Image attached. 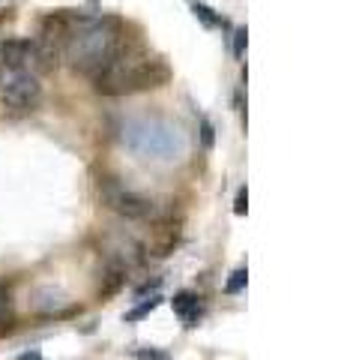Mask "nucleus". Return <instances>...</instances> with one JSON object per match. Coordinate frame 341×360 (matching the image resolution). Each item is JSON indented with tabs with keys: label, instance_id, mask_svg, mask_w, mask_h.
Segmentation results:
<instances>
[{
	"label": "nucleus",
	"instance_id": "18",
	"mask_svg": "<svg viewBox=\"0 0 341 360\" xmlns=\"http://www.w3.org/2000/svg\"><path fill=\"white\" fill-rule=\"evenodd\" d=\"M159 285H162V279H159V276H156V279H153V283H147V285H141V288H138V297H147V295H150V291H156Z\"/></svg>",
	"mask_w": 341,
	"mask_h": 360
},
{
	"label": "nucleus",
	"instance_id": "14",
	"mask_svg": "<svg viewBox=\"0 0 341 360\" xmlns=\"http://www.w3.org/2000/svg\"><path fill=\"white\" fill-rule=\"evenodd\" d=\"M201 144H203L207 150L215 144V129H213V123H210L207 117H201Z\"/></svg>",
	"mask_w": 341,
	"mask_h": 360
},
{
	"label": "nucleus",
	"instance_id": "3",
	"mask_svg": "<svg viewBox=\"0 0 341 360\" xmlns=\"http://www.w3.org/2000/svg\"><path fill=\"white\" fill-rule=\"evenodd\" d=\"M123 144L144 160H177L183 153V135L165 120H132L123 127Z\"/></svg>",
	"mask_w": 341,
	"mask_h": 360
},
{
	"label": "nucleus",
	"instance_id": "6",
	"mask_svg": "<svg viewBox=\"0 0 341 360\" xmlns=\"http://www.w3.org/2000/svg\"><path fill=\"white\" fill-rule=\"evenodd\" d=\"M102 255H105L108 264L120 267L123 274H126V270L138 267L144 262V243L129 231L114 229V231H108L105 238H102Z\"/></svg>",
	"mask_w": 341,
	"mask_h": 360
},
{
	"label": "nucleus",
	"instance_id": "17",
	"mask_svg": "<svg viewBox=\"0 0 341 360\" xmlns=\"http://www.w3.org/2000/svg\"><path fill=\"white\" fill-rule=\"evenodd\" d=\"M135 357H138V360H168L165 352H153V348H150V352H147V348H138V352H135Z\"/></svg>",
	"mask_w": 341,
	"mask_h": 360
},
{
	"label": "nucleus",
	"instance_id": "12",
	"mask_svg": "<svg viewBox=\"0 0 341 360\" xmlns=\"http://www.w3.org/2000/svg\"><path fill=\"white\" fill-rule=\"evenodd\" d=\"M192 13H195V18L201 21L203 27H219V25H222V18L215 15L207 4H192Z\"/></svg>",
	"mask_w": 341,
	"mask_h": 360
},
{
	"label": "nucleus",
	"instance_id": "2",
	"mask_svg": "<svg viewBox=\"0 0 341 360\" xmlns=\"http://www.w3.org/2000/svg\"><path fill=\"white\" fill-rule=\"evenodd\" d=\"M170 82V66L162 58H135L117 54L99 75H93V87L102 96H129L141 90H156Z\"/></svg>",
	"mask_w": 341,
	"mask_h": 360
},
{
	"label": "nucleus",
	"instance_id": "7",
	"mask_svg": "<svg viewBox=\"0 0 341 360\" xmlns=\"http://www.w3.org/2000/svg\"><path fill=\"white\" fill-rule=\"evenodd\" d=\"M36 63V42L33 39H4L0 42V66L27 70Z\"/></svg>",
	"mask_w": 341,
	"mask_h": 360
},
{
	"label": "nucleus",
	"instance_id": "10",
	"mask_svg": "<svg viewBox=\"0 0 341 360\" xmlns=\"http://www.w3.org/2000/svg\"><path fill=\"white\" fill-rule=\"evenodd\" d=\"M15 321V309H13V291H9L6 285H0V336L9 333V328H13Z\"/></svg>",
	"mask_w": 341,
	"mask_h": 360
},
{
	"label": "nucleus",
	"instance_id": "13",
	"mask_svg": "<svg viewBox=\"0 0 341 360\" xmlns=\"http://www.w3.org/2000/svg\"><path fill=\"white\" fill-rule=\"evenodd\" d=\"M246 283H248V270L240 267V270H234V274H231V279H227L225 291H227V295H240V291L246 288Z\"/></svg>",
	"mask_w": 341,
	"mask_h": 360
},
{
	"label": "nucleus",
	"instance_id": "9",
	"mask_svg": "<svg viewBox=\"0 0 341 360\" xmlns=\"http://www.w3.org/2000/svg\"><path fill=\"white\" fill-rule=\"evenodd\" d=\"M170 307H174V312L189 324V328L198 321V315H201V303H198L195 295H189V291H180V295L170 300Z\"/></svg>",
	"mask_w": 341,
	"mask_h": 360
},
{
	"label": "nucleus",
	"instance_id": "16",
	"mask_svg": "<svg viewBox=\"0 0 341 360\" xmlns=\"http://www.w3.org/2000/svg\"><path fill=\"white\" fill-rule=\"evenodd\" d=\"M246 37H248L246 27H240V30L234 33V54H236V58H243V54H246V42H248Z\"/></svg>",
	"mask_w": 341,
	"mask_h": 360
},
{
	"label": "nucleus",
	"instance_id": "5",
	"mask_svg": "<svg viewBox=\"0 0 341 360\" xmlns=\"http://www.w3.org/2000/svg\"><path fill=\"white\" fill-rule=\"evenodd\" d=\"M0 96L9 108L27 111L42 99L39 78L27 70H13V66H0Z\"/></svg>",
	"mask_w": 341,
	"mask_h": 360
},
{
	"label": "nucleus",
	"instance_id": "11",
	"mask_svg": "<svg viewBox=\"0 0 341 360\" xmlns=\"http://www.w3.org/2000/svg\"><path fill=\"white\" fill-rule=\"evenodd\" d=\"M159 303H162V297L153 295L150 300H144V303H138L135 309H129V312H126V321H141V319H147V315H150V312L159 307Z\"/></svg>",
	"mask_w": 341,
	"mask_h": 360
},
{
	"label": "nucleus",
	"instance_id": "8",
	"mask_svg": "<svg viewBox=\"0 0 341 360\" xmlns=\"http://www.w3.org/2000/svg\"><path fill=\"white\" fill-rule=\"evenodd\" d=\"M33 309L42 312V315L63 312V309H66V297H63V291H57V288H39L36 295H33Z\"/></svg>",
	"mask_w": 341,
	"mask_h": 360
},
{
	"label": "nucleus",
	"instance_id": "15",
	"mask_svg": "<svg viewBox=\"0 0 341 360\" xmlns=\"http://www.w3.org/2000/svg\"><path fill=\"white\" fill-rule=\"evenodd\" d=\"M246 210H248V189L243 186L240 193H236V201H234V213H236V217H246Z\"/></svg>",
	"mask_w": 341,
	"mask_h": 360
},
{
	"label": "nucleus",
	"instance_id": "1",
	"mask_svg": "<svg viewBox=\"0 0 341 360\" xmlns=\"http://www.w3.org/2000/svg\"><path fill=\"white\" fill-rule=\"evenodd\" d=\"M123 51V27L117 18H78L66 42V60L75 72L99 75Z\"/></svg>",
	"mask_w": 341,
	"mask_h": 360
},
{
	"label": "nucleus",
	"instance_id": "4",
	"mask_svg": "<svg viewBox=\"0 0 341 360\" xmlns=\"http://www.w3.org/2000/svg\"><path fill=\"white\" fill-rule=\"evenodd\" d=\"M96 195L102 205L114 213H120L123 219H150L153 217V201L138 195L129 186H123L117 177H102L96 186Z\"/></svg>",
	"mask_w": 341,
	"mask_h": 360
},
{
	"label": "nucleus",
	"instance_id": "19",
	"mask_svg": "<svg viewBox=\"0 0 341 360\" xmlns=\"http://www.w3.org/2000/svg\"><path fill=\"white\" fill-rule=\"evenodd\" d=\"M18 360H45L39 352H25V354H18Z\"/></svg>",
	"mask_w": 341,
	"mask_h": 360
}]
</instances>
